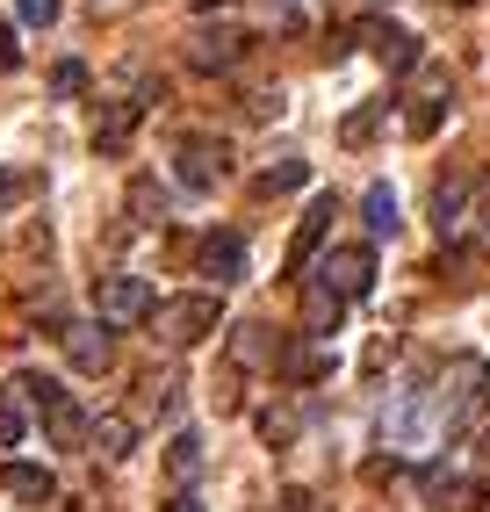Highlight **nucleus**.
<instances>
[{
    "label": "nucleus",
    "instance_id": "nucleus-17",
    "mask_svg": "<svg viewBox=\"0 0 490 512\" xmlns=\"http://www.w3.org/2000/svg\"><path fill=\"white\" fill-rule=\"evenodd\" d=\"M418 484H426V505H433V512H469V505L483 498L476 484H462V476H447V469H426Z\"/></svg>",
    "mask_w": 490,
    "mask_h": 512
},
{
    "label": "nucleus",
    "instance_id": "nucleus-1",
    "mask_svg": "<svg viewBox=\"0 0 490 512\" xmlns=\"http://www.w3.org/2000/svg\"><path fill=\"white\" fill-rule=\"evenodd\" d=\"M433 412H440V440H462L483 412H490V361L476 354H454L440 368V390H433Z\"/></svg>",
    "mask_w": 490,
    "mask_h": 512
},
{
    "label": "nucleus",
    "instance_id": "nucleus-14",
    "mask_svg": "<svg viewBox=\"0 0 490 512\" xmlns=\"http://www.w3.org/2000/svg\"><path fill=\"white\" fill-rule=\"evenodd\" d=\"M274 368H282L289 383H325V375H332V347H325V339H296V347L274 354Z\"/></svg>",
    "mask_w": 490,
    "mask_h": 512
},
{
    "label": "nucleus",
    "instance_id": "nucleus-15",
    "mask_svg": "<svg viewBox=\"0 0 490 512\" xmlns=\"http://www.w3.org/2000/svg\"><path fill=\"white\" fill-rule=\"evenodd\" d=\"M137 109H145V101H109V109L94 116V152H123L130 130H137Z\"/></svg>",
    "mask_w": 490,
    "mask_h": 512
},
{
    "label": "nucleus",
    "instance_id": "nucleus-5",
    "mask_svg": "<svg viewBox=\"0 0 490 512\" xmlns=\"http://www.w3.org/2000/svg\"><path fill=\"white\" fill-rule=\"evenodd\" d=\"M303 282H325L339 303H361V296L375 289V253H368V246H339V253L318 260V275H303Z\"/></svg>",
    "mask_w": 490,
    "mask_h": 512
},
{
    "label": "nucleus",
    "instance_id": "nucleus-27",
    "mask_svg": "<svg viewBox=\"0 0 490 512\" xmlns=\"http://www.w3.org/2000/svg\"><path fill=\"white\" fill-rule=\"evenodd\" d=\"M375 123H382V101H368V109H354V116L339 123V145H368V138H375Z\"/></svg>",
    "mask_w": 490,
    "mask_h": 512
},
{
    "label": "nucleus",
    "instance_id": "nucleus-16",
    "mask_svg": "<svg viewBox=\"0 0 490 512\" xmlns=\"http://www.w3.org/2000/svg\"><path fill=\"white\" fill-rule=\"evenodd\" d=\"M339 311H346V303H339L325 282H303V332H310V339H332V332H339Z\"/></svg>",
    "mask_w": 490,
    "mask_h": 512
},
{
    "label": "nucleus",
    "instance_id": "nucleus-35",
    "mask_svg": "<svg viewBox=\"0 0 490 512\" xmlns=\"http://www.w3.org/2000/svg\"><path fill=\"white\" fill-rule=\"evenodd\" d=\"M173 512H202V498H173Z\"/></svg>",
    "mask_w": 490,
    "mask_h": 512
},
{
    "label": "nucleus",
    "instance_id": "nucleus-34",
    "mask_svg": "<svg viewBox=\"0 0 490 512\" xmlns=\"http://www.w3.org/2000/svg\"><path fill=\"white\" fill-rule=\"evenodd\" d=\"M15 195H22V174H8V166H0V210H8Z\"/></svg>",
    "mask_w": 490,
    "mask_h": 512
},
{
    "label": "nucleus",
    "instance_id": "nucleus-22",
    "mask_svg": "<svg viewBox=\"0 0 490 512\" xmlns=\"http://www.w3.org/2000/svg\"><path fill=\"white\" fill-rule=\"evenodd\" d=\"M166 476H173L181 491L202 476V440H195V433H173V440H166Z\"/></svg>",
    "mask_w": 490,
    "mask_h": 512
},
{
    "label": "nucleus",
    "instance_id": "nucleus-13",
    "mask_svg": "<svg viewBox=\"0 0 490 512\" xmlns=\"http://www.w3.org/2000/svg\"><path fill=\"white\" fill-rule=\"evenodd\" d=\"M0 491L22 498V505H51L58 498V476L37 469V462H0Z\"/></svg>",
    "mask_w": 490,
    "mask_h": 512
},
{
    "label": "nucleus",
    "instance_id": "nucleus-7",
    "mask_svg": "<svg viewBox=\"0 0 490 512\" xmlns=\"http://www.w3.org/2000/svg\"><path fill=\"white\" fill-rule=\"evenodd\" d=\"M447 94H454V80L440 73V65H426L418 87H411V101H404V130L411 138H433V130L447 123Z\"/></svg>",
    "mask_w": 490,
    "mask_h": 512
},
{
    "label": "nucleus",
    "instance_id": "nucleus-37",
    "mask_svg": "<svg viewBox=\"0 0 490 512\" xmlns=\"http://www.w3.org/2000/svg\"><path fill=\"white\" fill-rule=\"evenodd\" d=\"M454 8H469V0H454Z\"/></svg>",
    "mask_w": 490,
    "mask_h": 512
},
{
    "label": "nucleus",
    "instance_id": "nucleus-12",
    "mask_svg": "<svg viewBox=\"0 0 490 512\" xmlns=\"http://www.w3.org/2000/svg\"><path fill=\"white\" fill-rule=\"evenodd\" d=\"M238 58H245L238 29H195V37H188V65H195V73H231Z\"/></svg>",
    "mask_w": 490,
    "mask_h": 512
},
{
    "label": "nucleus",
    "instance_id": "nucleus-30",
    "mask_svg": "<svg viewBox=\"0 0 490 512\" xmlns=\"http://www.w3.org/2000/svg\"><path fill=\"white\" fill-rule=\"evenodd\" d=\"M22 22L29 29H51L58 22V0H22Z\"/></svg>",
    "mask_w": 490,
    "mask_h": 512
},
{
    "label": "nucleus",
    "instance_id": "nucleus-29",
    "mask_svg": "<svg viewBox=\"0 0 490 512\" xmlns=\"http://www.w3.org/2000/svg\"><path fill=\"white\" fill-rule=\"evenodd\" d=\"M260 440H267V448H289V440H296V419H289V412H267V419H260Z\"/></svg>",
    "mask_w": 490,
    "mask_h": 512
},
{
    "label": "nucleus",
    "instance_id": "nucleus-6",
    "mask_svg": "<svg viewBox=\"0 0 490 512\" xmlns=\"http://www.w3.org/2000/svg\"><path fill=\"white\" fill-rule=\"evenodd\" d=\"M224 174H231V152L217 138H181V152H173V181H181L188 195H209Z\"/></svg>",
    "mask_w": 490,
    "mask_h": 512
},
{
    "label": "nucleus",
    "instance_id": "nucleus-36",
    "mask_svg": "<svg viewBox=\"0 0 490 512\" xmlns=\"http://www.w3.org/2000/svg\"><path fill=\"white\" fill-rule=\"evenodd\" d=\"M195 8H217V0H195Z\"/></svg>",
    "mask_w": 490,
    "mask_h": 512
},
{
    "label": "nucleus",
    "instance_id": "nucleus-20",
    "mask_svg": "<svg viewBox=\"0 0 490 512\" xmlns=\"http://www.w3.org/2000/svg\"><path fill=\"white\" fill-rule=\"evenodd\" d=\"M361 217H368L375 238H397V224H404V217H397V188H390V181H375V188L361 195Z\"/></svg>",
    "mask_w": 490,
    "mask_h": 512
},
{
    "label": "nucleus",
    "instance_id": "nucleus-21",
    "mask_svg": "<svg viewBox=\"0 0 490 512\" xmlns=\"http://www.w3.org/2000/svg\"><path fill=\"white\" fill-rule=\"evenodd\" d=\"M44 433H51V448H80V440H87V419H80V404H73V397H58L51 412H44Z\"/></svg>",
    "mask_w": 490,
    "mask_h": 512
},
{
    "label": "nucleus",
    "instance_id": "nucleus-26",
    "mask_svg": "<svg viewBox=\"0 0 490 512\" xmlns=\"http://www.w3.org/2000/svg\"><path fill=\"white\" fill-rule=\"evenodd\" d=\"M130 210H137V224H159L166 217V188L159 181H130Z\"/></svg>",
    "mask_w": 490,
    "mask_h": 512
},
{
    "label": "nucleus",
    "instance_id": "nucleus-19",
    "mask_svg": "<svg viewBox=\"0 0 490 512\" xmlns=\"http://www.w3.org/2000/svg\"><path fill=\"white\" fill-rule=\"evenodd\" d=\"M87 440H94V455H101V462H123V455H130V440H137V426H130L123 412H109V419H94V426H87Z\"/></svg>",
    "mask_w": 490,
    "mask_h": 512
},
{
    "label": "nucleus",
    "instance_id": "nucleus-2",
    "mask_svg": "<svg viewBox=\"0 0 490 512\" xmlns=\"http://www.w3.org/2000/svg\"><path fill=\"white\" fill-rule=\"evenodd\" d=\"M440 440V412H433V390H397L382 404V448L397 455H426Z\"/></svg>",
    "mask_w": 490,
    "mask_h": 512
},
{
    "label": "nucleus",
    "instance_id": "nucleus-18",
    "mask_svg": "<svg viewBox=\"0 0 490 512\" xmlns=\"http://www.w3.org/2000/svg\"><path fill=\"white\" fill-rule=\"evenodd\" d=\"M274 354H282V339H274L267 325H238V332H231V361H238V368H267Z\"/></svg>",
    "mask_w": 490,
    "mask_h": 512
},
{
    "label": "nucleus",
    "instance_id": "nucleus-8",
    "mask_svg": "<svg viewBox=\"0 0 490 512\" xmlns=\"http://www.w3.org/2000/svg\"><path fill=\"white\" fill-rule=\"evenodd\" d=\"M332 217H339V195H318V202L303 210V224H296V238H289V275H296V282L310 275V267H318V246H325Z\"/></svg>",
    "mask_w": 490,
    "mask_h": 512
},
{
    "label": "nucleus",
    "instance_id": "nucleus-25",
    "mask_svg": "<svg viewBox=\"0 0 490 512\" xmlns=\"http://www.w3.org/2000/svg\"><path fill=\"white\" fill-rule=\"evenodd\" d=\"M22 426H29V397L8 383V390H0V448H15V440H22Z\"/></svg>",
    "mask_w": 490,
    "mask_h": 512
},
{
    "label": "nucleus",
    "instance_id": "nucleus-10",
    "mask_svg": "<svg viewBox=\"0 0 490 512\" xmlns=\"http://www.w3.org/2000/svg\"><path fill=\"white\" fill-rule=\"evenodd\" d=\"M58 339H65V354H73L80 375H101V368L116 361V339H109V325H101V318H73Z\"/></svg>",
    "mask_w": 490,
    "mask_h": 512
},
{
    "label": "nucleus",
    "instance_id": "nucleus-11",
    "mask_svg": "<svg viewBox=\"0 0 490 512\" xmlns=\"http://www.w3.org/2000/svg\"><path fill=\"white\" fill-rule=\"evenodd\" d=\"M195 267H202V275L217 282V289L245 282V238H238V231H209L202 246H195Z\"/></svg>",
    "mask_w": 490,
    "mask_h": 512
},
{
    "label": "nucleus",
    "instance_id": "nucleus-31",
    "mask_svg": "<svg viewBox=\"0 0 490 512\" xmlns=\"http://www.w3.org/2000/svg\"><path fill=\"white\" fill-rule=\"evenodd\" d=\"M274 512H318V498H310V491H282V498H274Z\"/></svg>",
    "mask_w": 490,
    "mask_h": 512
},
{
    "label": "nucleus",
    "instance_id": "nucleus-23",
    "mask_svg": "<svg viewBox=\"0 0 490 512\" xmlns=\"http://www.w3.org/2000/svg\"><path fill=\"white\" fill-rule=\"evenodd\" d=\"M462 210H469V181L447 174V181L433 188V224H440V231H462Z\"/></svg>",
    "mask_w": 490,
    "mask_h": 512
},
{
    "label": "nucleus",
    "instance_id": "nucleus-33",
    "mask_svg": "<svg viewBox=\"0 0 490 512\" xmlns=\"http://www.w3.org/2000/svg\"><path fill=\"white\" fill-rule=\"evenodd\" d=\"M476 484H483V491H490V433H483V440H476Z\"/></svg>",
    "mask_w": 490,
    "mask_h": 512
},
{
    "label": "nucleus",
    "instance_id": "nucleus-28",
    "mask_svg": "<svg viewBox=\"0 0 490 512\" xmlns=\"http://www.w3.org/2000/svg\"><path fill=\"white\" fill-rule=\"evenodd\" d=\"M80 87H87V65H73V58H65L58 73H51V94H58V101H73Z\"/></svg>",
    "mask_w": 490,
    "mask_h": 512
},
{
    "label": "nucleus",
    "instance_id": "nucleus-9",
    "mask_svg": "<svg viewBox=\"0 0 490 512\" xmlns=\"http://www.w3.org/2000/svg\"><path fill=\"white\" fill-rule=\"evenodd\" d=\"M354 37H361L382 65H390V73H411V65H418V37H411V29H397L390 15H361Z\"/></svg>",
    "mask_w": 490,
    "mask_h": 512
},
{
    "label": "nucleus",
    "instance_id": "nucleus-24",
    "mask_svg": "<svg viewBox=\"0 0 490 512\" xmlns=\"http://www.w3.org/2000/svg\"><path fill=\"white\" fill-rule=\"evenodd\" d=\"M303 181H310V159H296V152H289V159H274L253 188H260V195H289V188H303Z\"/></svg>",
    "mask_w": 490,
    "mask_h": 512
},
{
    "label": "nucleus",
    "instance_id": "nucleus-4",
    "mask_svg": "<svg viewBox=\"0 0 490 512\" xmlns=\"http://www.w3.org/2000/svg\"><path fill=\"white\" fill-rule=\"evenodd\" d=\"M152 311H159V296H152L145 275H101V282H94V318L109 325V332L152 325Z\"/></svg>",
    "mask_w": 490,
    "mask_h": 512
},
{
    "label": "nucleus",
    "instance_id": "nucleus-3",
    "mask_svg": "<svg viewBox=\"0 0 490 512\" xmlns=\"http://www.w3.org/2000/svg\"><path fill=\"white\" fill-rule=\"evenodd\" d=\"M224 325V303L217 296H173V303H159L152 311V339H166V347H202L209 332Z\"/></svg>",
    "mask_w": 490,
    "mask_h": 512
},
{
    "label": "nucleus",
    "instance_id": "nucleus-32",
    "mask_svg": "<svg viewBox=\"0 0 490 512\" xmlns=\"http://www.w3.org/2000/svg\"><path fill=\"white\" fill-rule=\"evenodd\" d=\"M15 58H22V44H15V29H8V22H0V73H8V65H15Z\"/></svg>",
    "mask_w": 490,
    "mask_h": 512
}]
</instances>
